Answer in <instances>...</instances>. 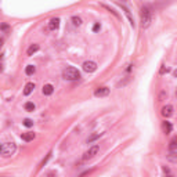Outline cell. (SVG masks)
I'll list each match as a JSON object with an SVG mask.
<instances>
[{
    "label": "cell",
    "mask_w": 177,
    "mask_h": 177,
    "mask_svg": "<svg viewBox=\"0 0 177 177\" xmlns=\"http://www.w3.org/2000/svg\"><path fill=\"white\" fill-rule=\"evenodd\" d=\"M140 17H141V26L143 28H148L152 21V10L149 6H143L141 11H140Z\"/></svg>",
    "instance_id": "cell-1"
},
{
    "label": "cell",
    "mask_w": 177,
    "mask_h": 177,
    "mask_svg": "<svg viewBox=\"0 0 177 177\" xmlns=\"http://www.w3.org/2000/svg\"><path fill=\"white\" fill-rule=\"evenodd\" d=\"M62 77L65 80H69V82L79 80L80 79V72L76 68H73V67H67L65 69L62 71Z\"/></svg>",
    "instance_id": "cell-2"
},
{
    "label": "cell",
    "mask_w": 177,
    "mask_h": 177,
    "mask_svg": "<svg viewBox=\"0 0 177 177\" xmlns=\"http://www.w3.org/2000/svg\"><path fill=\"white\" fill-rule=\"evenodd\" d=\"M17 151V145L15 143H6V144H3L1 147V151H0V154L3 155L4 158H8V156H11V155H14Z\"/></svg>",
    "instance_id": "cell-3"
},
{
    "label": "cell",
    "mask_w": 177,
    "mask_h": 177,
    "mask_svg": "<svg viewBox=\"0 0 177 177\" xmlns=\"http://www.w3.org/2000/svg\"><path fill=\"white\" fill-rule=\"evenodd\" d=\"M100 152V147L98 145H93L89 148V151H86L85 154H83V156H82V161H90V159H93L96 155Z\"/></svg>",
    "instance_id": "cell-4"
},
{
    "label": "cell",
    "mask_w": 177,
    "mask_h": 177,
    "mask_svg": "<svg viewBox=\"0 0 177 177\" xmlns=\"http://www.w3.org/2000/svg\"><path fill=\"white\" fill-rule=\"evenodd\" d=\"M83 71L85 72H89V73H93L94 71H97V64L94 61H86L83 62Z\"/></svg>",
    "instance_id": "cell-5"
},
{
    "label": "cell",
    "mask_w": 177,
    "mask_h": 177,
    "mask_svg": "<svg viewBox=\"0 0 177 177\" xmlns=\"http://www.w3.org/2000/svg\"><path fill=\"white\" fill-rule=\"evenodd\" d=\"M118 6H119V7H120V8H122V10H123V11H125V14H126V17H127V18H129V21H130L131 26L134 28V18H133V15H131L130 10H129V8L126 7L125 4H122V3H118Z\"/></svg>",
    "instance_id": "cell-6"
},
{
    "label": "cell",
    "mask_w": 177,
    "mask_h": 177,
    "mask_svg": "<svg viewBox=\"0 0 177 177\" xmlns=\"http://www.w3.org/2000/svg\"><path fill=\"white\" fill-rule=\"evenodd\" d=\"M108 94H109V89H108V87H98V89H96V92H94V96H96V97H107Z\"/></svg>",
    "instance_id": "cell-7"
},
{
    "label": "cell",
    "mask_w": 177,
    "mask_h": 177,
    "mask_svg": "<svg viewBox=\"0 0 177 177\" xmlns=\"http://www.w3.org/2000/svg\"><path fill=\"white\" fill-rule=\"evenodd\" d=\"M162 115L165 118H169L173 115V105H166V107L162 108Z\"/></svg>",
    "instance_id": "cell-8"
},
{
    "label": "cell",
    "mask_w": 177,
    "mask_h": 177,
    "mask_svg": "<svg viewBox=\"0 0 177 177\" xmlns=\"http://www.w3.org/2000/svg\"><path fill=\"white\" fill-rule=\"evenodd\" d=\"M58 26H60V18H53V20L48 22V29H50V31L58 29Z\"/></svg>",
    "instance_id": "cell-9"
},
{
    "label": "cell",
    "mask_w": 177,
    "mask_h": 177,
    "mask_svg": "<svg viewBox=\"0 0 177 177\" xmlns=\"http://www.w3.org/2000/svg\"><path fill=\"white\" fill-rule=\"evenodd\" d=\"M33 89H35V83H32V82L26 83V85H25V89H24V96H29V94L33 92Z\"/></svg>",
    "instance_id": "cell-10"
},
{
    "label": "cell",
    "mask_w": 177,
    "mask_h": 177,
    "mask_svg": "<svg viewBox=\"0 0 177 177\" xmlns=\"http://www.w3.org/2000/svg\"><path fill=\"white\" fill-rule=\"evenodd\" d=\"M162 129H163V131H165L166 134H169V133H172V130H173V125L170 123V122H168V120H165V122L162 123Z\"/></svg>",
    "instance_id": "cell-11"
},
{
    "label": "cell",
    "mask_w": 177,
    "mask_h": 177,
    "mask_svg": "<svg viewBox=\"0 0 177 177\" xmlns=\"http://www.w3.org/2000/svg\"><path fill=\"white\" fill-rule=\"evenodd\" d=\"M51 155H53V151H50V152H47V155L42 159V162H40V165H39V169H43L44 166L47 165V162L50 161V158H51Z\"/></svg>",
    "instance_id": "cell-12"
},
{
    "label": "cell",
    "mask_w": 177,
    "mask_h": 177,
    "mask_svg": "<svg viewBox=\"0 0 177 177\" xmlns=\"http://www.w3.org/2000/svg\"><path fill=\"white\" fill-rule=\"evenodd\" d=\"M35 137H36V134H35V133H31V131L22 133V134H21V139H22L24 141H32Z\"/></svg>",
    "instance_id": "cell-13"
},
{
    "label": "cell",
    "mask_w": 177,
    "mask_h": 177,
    "mask_svg": "<svg viewBox=\"0 0 177 177\" xmlns=\"http://www.w3.org/2000/svg\"><path fill=\"white\" fill-rule=\"evenodd\" d=\"M53 92H54L53 85H44L43 86V94H44V96H51Z\"/></svg>",
    "instance_id": "cell-14"
},
{
    "label": "cell",
    "mask_w": 177,
    "mask_h": 177,
    "mask_svg": "<svg viewBox=\"0 0 177 177\" xmlns=\"http://www.w3.org/2000/svg\"><path fill=\"white\" fill-rule=\"evenodd\" d=\"M101 136H102V133H96V134H92L89 139L86 140V143H87V144H92L93 141H96L97 139H100Z\"/></svg>",
    "instance_id": "cell-15"
},
{
    "label": "cell",
    "mask_w": 177,
    "mask_h": 177,
    "mask_svg": "<svg viewBox=\"0 0 177 177\" xmlns=\"http://www.w3.org/2000/svg\"><path fill=\"white\" fill-rule=\"evenodd\" d=\"M38 50H39V44H32V46L29 47L28 50H26V54H28V55L31 57V55H33V54L36 53Z\"/></svg>",
    "instance_id": "cell-16"
},
{
    "label": "cell",
    "mask_w": 177,
    "mask_h": 177,
    "mask_svg": "<svg viewBox=\"0 0 177 177\" xmlns=\"http://www.w3.org/2000/svg\"><path fill=\"white\" fill-rule=\"evenodd\" d=\"M71 21H72V25H73V26H80V25H82V18H80V17L73 15L71 18Z\"/></svg>",
    "instance_id": "cell-17"
},
{
    "label": "cell",
    "mask_w": 177,
    "mask_h": 177,
    "mask_svg": "<svg viewBox=\"0 0 177 177\" xmlns=\"http://www.w3.org/2000/svg\"><path fill=\"white\" fill-rule=\"evenodd\" d=\"M35 71H36V68H35V65H26V68H25V73L28 75V76H31V75H33L35 73Z\"/></svg>",
    "instance_id": "cell-18"
},
{
    "label": "cell",
    "mask_w": 177,
    "mask_h": 177,
    "mask_svg": "<svg viewBox=\"0 0 177 177\" xmlns=\"http://www.w3.org/2000/svg\"><path fill=\"white\" fill-rule=\"evenodd\" d=\"M177 139H173L172 141H170L169 144V152H176V147H177Z\"/></svg>",
    "instance_id": "cell-19"
},
{
    "label": "cell",
    "mask_w": 177,
    "mask_h": 177,
    "mask_svg": "<svg viewBox=\"0 0 177 177\" xmlns=\"http://www.w3.org/2000/svg\"><path fill=\"white\" fill-rule=\"evenodd\" d=\"M24 108H25L26 111H29V112H32V111H35V104L29 101V102H26V104L24 105Z\"/></svg>",
    "instance_id": "cell-20"
},
{
    "label": "cell",
    "mask_w": 177,
    "mask_h": 177,
    "mask_svg": "<svg viewBox=\"0 0 177 177\" xmlns=\"http://www.w3.org/2000/svg\"><path fill=\"white\" fill-rule=\"evenodd\" d=\"M168 159H169L170 162H174L177 161V156H176V152H169V155H168Z\"/></svg>",
    "instance_id": "cell-21"
},
{
    "label": "cell",
    "mask_w": 177,
    "mask_h": 177,
    "mask_svg": "<svg viewBox=\"0 0 177 177\" xmlns=\"http://www.w3.org/2000/svg\"><path fill=\"white\" fill-rule=\"evenodd\" d=\"M22 123L25 127H32V126H33V120H32V119H25Z\"/></svg>",
    "instance_id": "cell-22"
},
{
    "label": "cell",
    "mask_w": 177,
    "mask_h": 177,
    "mask_svg": "<svg viewBox=\"0 0 177 177\" xmlns=\"http://www.w3.org/2000/svg\"><path fill=\"white\" fill-rule=\"evenodd\" d=\"M102 7H104V8H107L108 11H111V13H112V14H114V15H115L116 18H119V14H118L116 11H114V10H112V8L109 7V6H107V4H102Z\"/></svg>",
    "instance_id": "cell-23"
},
{
    "label": "cell",
    "mask_w": 177,
    "mask_h": 177,
    "mask_svg": "<svg viewBox=\"0 0 177 177\" xmlns=\"http://www.w3.org/2000/svg\"><path fill=\"white\" fill-rule=\"evenodd\" d=\"M129 80H130V76H127V77H126V79H125V80H123V82L120 80V82L118 83V86H119V87H120V86L123 87V86H126V85H127V83H129Z\"/></svg>",
    "instance_id": "cell-24"
},
{
    "label": "cell",
    "mask_w": 177,
    "mask_h": 177,
    "mask_svg": "<svg viewBox=\"0 0 177 177\" xmlns=\"http://www.w3.org/2000/svg\"><path fill=\"white\" fill-rule=\"evenodd\" d=\"M101 29V25L100 22H96L94 25H93V32H98Z\"/></svg>",
    "instance_id": "cell-25"
},
{
    "label": "cell",
    "mask_w": 177,
    "mask_h": 177,
    "mask_svg": "<svg viewBox=\"0 0 177 177\" xmlns=\"http://www.w3.org/2000/svg\"><path fill=\"white\" fill-rule=\"evenodd\" d=\"M166 72H169V69H168L165 65H162V68H161V71H159V73H161V75H163V73H166Z\"/></svg>",
    "instance_id": "cell-26"
},
{
    "label": "cell",
    "mask_w": 177,
    "mask_h": 177,
    "mask_svg": "<svg viewBox=\"0 0 177 177\" xmlns=\"http://www.w3.org/2000/svg\"><path fill=\"white\" fill-rule=\"evenodd\" d=\"M165 97H168V93H166V92H162L161 94H159V101H162L163 98H165Z\"/></svg>",
    "instance_id": "cell-27"
},
{
    "label": "cell",
    "mask_w": 177,
    "mask_h": 177,
    "mask_svg": "<svg viewBox=\"0 0 177 177\" xmlns=\"http://www.w3.org/2000/svg\"><path fill=\"white\" fill-rule=\"evenodd\" d=\"M0 29L1 31H6V29H8V25L7 24H0Z\"/></svg>",
    "instance_id": "cell-28"
},
{
    "label": "cell",
    "mask_w": 177,
    "mask_h": 177,
    "mask_svg": "<svg viewBox=\"0 0 177 177\" xmlns=\"http://www.w3.org/2000/svg\"><path fill=\"white\" fill-rule=\"evenodd\" d=\"M48 177H57V173H53V172H51V173H48Z\"/></svg>",
    "instance_id": "cell-29"
},
{
    "label": "cell",
    "mask_w": 177,
    "mask_h": 177,
    "mask_svg": "<svg viewBox=\"0 0 177 177\" xmlns=\"http://www.w3.org/2000/svg\"><path fill=\"white\" fill-rule=\"evenodd\" d=\"M3 43H4V39L0 38V48H1V46H3Z\"/></svg>",
    "instance_id": "cell-30"
},
{
    "label": "cell",
    "mask_w": 177,
    "mask_h": 177,
    "mask_svg": "<svg viewBox=\"0 0 177 177\" xmlns=\"http://www.w3.org/2000/svg\"><path fill=\"white\" fill-rule=\"evenodd\" d=\"M131 67H133V65H127V68H126V71H127V72H130V71H131Z\"/></svg>",
    "instance_id": "cell-31"
},
{
    "label": "cell",
    "mask_w": 177,
    "mask_h": 177,
    "mask_svg": "<svg viewBox=\"0 0 177 177\" xmlns=\"http://www.w3.org/2000/svg\"><path fill=\"white\" fill-rule=\"evenodd\" d=\"M1 72H3V65L0 64V73H1Z\"/></svg>",
    "instance_id": "cell-32"
},
{
    "label": "cell",
    "mask_w": 177,
    "mask_h": 177,
    "mask_svg": "<svg viewBox=\"0 0 177 177\" xmlns=\"http://www.w3.org/2000/svg\"><path fill=\"white\" fill-rule=\"evenodd\" d=\"M1 147H3V144H0V151H1Z\"/></svg>",
    "instance_id": "cell-33"
}]
</instances>
